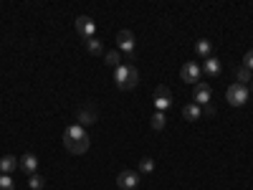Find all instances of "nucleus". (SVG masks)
<instances>
[{
	"label": "nucleus",
	"instance_id": "nucleus-14",
	"mask_svg": "<svg viewBox=\"0 0 253 190\" xmlns=\"http://www.w3.org/2000/svg\"><path fill=\"white\" fill-rule=\"evenodd\" d=\"M195 53L200 58H210V53H213V44H210L208 38H200L198 44H195Z\"/></svg>",
	"mask_w": 253,
	"mask_h": 190
},
{
	"label": "nucleus",
	"instance_id": "nucleus-10",
	"mask_svg": "<svg viewBox=\"0 0 253 190\" xmlns=\"http://www.w3.org/2000/svg\"><path fill=\"white\" fill-rule=\"evenodd\" d=\"M18 167H20V170H23L26 175H33V173L38 170V157H36L33 152H26L23 157L18 160Z\"/></svg>",
	"mask_w": 253,
	"mask_h": 190
},
{
	"label": "nucleus",
	"instance_id": "nucleus-22",
	"mask_svg": "<svg viewBox=\"0 0 253 190\" xmlns=\"http://www.w3.org/2000/svg\"><path fill=\"white\" fill-rule=\"evenodd\" d=\"M0 190H15V185H13L10 175H0Z\"/></svg>",
	"mask_w": 253,
	"mask_h": 190
},
{
	"label": "nucleus",
	"instance_id": "nucleus-3",
	"mask_svg": "<svg viewBox=\"0 0 253 190\" xmlns=\"http://www.w3.org/2000/svg\"><path fill=\"white\" fill-rule=\"evenodd\" d=\"M225 99L228 104H233V107H243V104L248 101V87H243V84H230V87L225 89Z\"/></svg>",
	"mask_w": 253,
	"mask_h": 190
},
{
	"label": "nucleus",
	"instance_id": "nucleus-2",
	"mask_svg": "<svg viewBox=\"0 0 253 190\" xmlns=\"http://www.w3.org/2000/svg\"><path fill=\"white\" fill-rule=\"evenodd\" d=\"M114 81L122 92H132L139 84V71L132 66V63H122L119 69H114Z\"/></svg>",
	"mask_w": 253,
	"mask_h": 190
},
{
	"label": "nucleus",
	"instance_id": "nucleus-5",
	"mask_svg": "<svg viewBox=\"0 0 253 190\" xmlns=\"http://www.w3.org/2000/svg\"><path fill=\"white\" fill-rule=\"evenodd\" d=\"M210 99H213V89H210L205 81H198L195 84V92H193V104L205 107V104H210Z\"/></svg>",
	"mask_w": 253,
	"mask_h": 190
},
{
	"label": "nucleus",
	"instance_id": "nucleus-9",
	"mask_svg": "<svg viewBox=\"0 0 253 190\" xmlns=\"http://www.w3.org/2000/svg\"><path fill=\"white\" fill-rule=\"evenodd\" d=\"M117 46H119V51H124V53H134V33L132 31H119L117 33Z\"/></svg>",
	"mask_w": 253,
	"mask_h": 190
},
{
	"label": "nucleus",
	"instance_id": "nucleus-6",
	"mask_svg": "<svg viewBox=\"0 0 253 190\" xmlns=\"http://www.w3.org/2000/svg\"><path fill=\"white\" fill-rule=\"evenodd\" d=\"M76 31H79V36H81L84 41H89V38H94L96 23H94L89 15H79V18H76Z\"/></svg>",
	"mask_w": 253,
	"mask_h": 190
},
{
	"label": "nucleus",
	"instance_id": "nucleus-20",
	"mask_svg": "<svg viewBox=\"0 0 253 190\" xmlns=\"http://www.w3.org/2000/svg\"><path fill=\"white\" fill-rule=\"evenodd\" d=\"M253 71H248L246 66H241V69H236V79H238V84H243L246 87V81H253V76H251Z\"/></svg>",
	"mask_w": 253,
	"mask_h": 190
},
{
	"label": "nucleus",
	"instance_id": "nucleus-18",
	"mask_svg": "<svg viewBox=\"0 0 253 190\" xmlns=\"http://www.w3.org/2000/svg\"><path fill=\"white\" fill-rule=\"evenodd\" d=\"M28 185H31V190H43L46 178H43V175H38V173H33V175H31V180H28Z\"/></svg>",
	"mask_w": 253,
	"mask_h": 190
},
{
	"label": "nucleus",
	"instance_id": "nucleus-4",
	"mask_svg": "<svg viewBox=\"0 0 253 190\" xmlns=\"http://www.w3.org/2000/svg\"><path fill=\"white\" fill-rule=\"evenodd\" d=\"M155 112H165V109H170V104H172V92L165 87V84H160V87L155 89Z\"/></svg>",
	"mask_w": 253,
	"mask_h": 190
},
{
	"label": "nucleus",
	"instance_id": "nucleus-11",
	"mask_svg": "<svg viewBox=\"0 0 253 190\" xmlns=\"http://www.w3.org/2000/svg\"><path fill=\"white\" fill-rule=\"evenodd\" d=\"M203 71L208 74V76H220V71H223V66H220V58H215V56H210V58H205V63H203Z\"/></svg>",
	"mask_w": 253,
	"mask_h": 190
},
{
	"label": "nucleus",
	"instance_id": "nucleus-15",
	"mask_svg": "<svg viewBox=\"0 0 253 190\" xmlns=\"http://www.w3.org/2000/svg\"><path fill=\"white\" fill-rule=\"evenodd\" d=\"M15 167H18V160H15L13 155L0 157V175H8V173H13Z\"/></svg>",
	"mask_w": 253,
	"mask_h": 190
},
{
	"label": "nucleus",
	"instance_id": "nucleus-12",
	"mask_svg": "<svg viewBox=\"0 0 253 190\" xmlns=\"http://www.w3.org/2000/svg\"><path fill=\"white\" fill-rule=\"evenodd\" d=\"M94 122H96V109H94V107H81V109H79V122H76V124L89 127V124H94Z\"/></svg>",
	"mask_w": 253,
	"mask_h": 190
},
{
	"label": "nucleus",
	"instance_id": "nucleus-8",
	"mask_svg": "<svg viewBox=\"0 0 253 190\" xmlns=\"http://www.w3.org/2000/svg\"><path fill=\"white\" fill-rule=\"evenodd\" d=\"M117 185H119L122 190H134V188L139 185V175H137L134 170H122V173L117 175Z\"/></svg>",
	"mask_w": 253,
	"mask_h": 190
},
{
	"label": "nucleus",
	"instance_id": "nucleus-13",
	"mask_svg": "<svg viewBox=\"0 0 253 190\" xmlns=\"http://www.w3.org/2000/svg\"><path fill=\"white\" fill-rule=\"evenodd\" d=\"M200 114H203V109L198 107V104H193V101L182 107V117H185L187 122H198V119H200Z\"/></svg>",
	"mask_w": 253,
	"mask_h": 190
},
{
	"label": "nucleus",
	"instance_id": "nucleus-17",
	"mask_svg": "<svg viewBox=\"0 0 253 190\" xmlns=\"http://www.w3.org/2000/svg\"><path fill=\"white\" fill-rule=\"evenodd\" d=\"M104 61H107V66H112V69H119L122 66V53L119 51H107V53H104Z\"/></svg>",
	"mask_w": 253,
	"mask_h": 190
},
{
	"label": "nucleus",
	"instance_id": "nucleus-24",
	"mask_svg": "<svg viewBox=\"0 0 253 190\" xmlns=\"http://www.w3.org/2000/svg\"><path fill=\"white\" fill-rule=\"evenodd\" d=\"M205 114H208V117L215 114V107H213V104H205Z\"/></svg>",
	"mask_w": 253,
	"mask_h": 190
},
{
	"label": "nucleus",
	"instance_id": "nucleus-7",
	"mask_svg": "<svg viewBox=\"0 0 253 190\" xmlns=\"http://www.w3.org/2000/svg\"><path fill=\"white\" fill-rule=\"evenodd\" d=\"M180 76H182V81H187V84H198V81H200V66H198L195 61H185L182 69H180Z\"/></svg>",
	"mask_w": 253,
	"mask_h": 190
},
{
	"label": "nucleus",
	"instance_id": "nucleus-19",
	"mask_svg": "<svg viewBox=\"0 0 253 190\" xmlns=\"http://www.w3.org/2000/svg\"><path fill=\"white\" fill-rule=\"evenodd\" d=\"M165 122H167V119H165V112H155V114H152V119H150L152 130H157V132H160L162 127H165Z\"/></svg>",
	"mask_w": 253,
	"mask_h": 190
},
{
	"label": "nucleus",
	"instance_id": "nucleus-16",
	"mask_svg": "<svg viewBox=\"0 0 253 190\" xmlns=\"http://www.w3.org/2000/svg\"><path fill=\"white\" fill-rule=\"evenodd\" d=\"M84 44H86V51L91 53V56H101L104 53V46H101V41L94 36V38H89V41H84Z\"/></svg>",
	"mask_w": 253,
	"mask_h": 190
},
{
	"label": "nucleus",
	"instance_id": "nucleus-1",
	"mask_svg": "<svg viewBox=\"0 0 253 190\" xmlns=\"http://www.w3.org/2000/svg\"><path fill=\"white\" fill-rule=\"evenodd\" d=\"M89 135H86V130H84L81 124H71V127H66V132H63V147L71 152V155H84L89 150Z\"/></svg>",
	"mask_w": 253,
	"mask_h": 190
},
{
	"label": "nucleus",
	"instance_id": "nucleus-23",
	"mask_svg": "<svg viewBox=\"0 0 253 190\" xmlns=\"http://www.w3.org/2000/svg\"><path fill=\"white\" fill-rule=\"evenodd\" d=\"M243 66H246L248 71H253V48H251V51L243 56Z\"/></svg>",
	"mask_w": 253,
	"mask_h": 190
},
{
	"label": "nucleus",
	"instance_id": "nucleus-21",
	"mask_svg": "<svg viewBox=\"0 0 253 190\" xmlns=\"http://www.w3.org/2000/svg\"><path fill=\"white\" fill-rule=\"evenodd\" d=\"M139 170H142V173H152V170H155V160H152V157H142V160H139Z\"/></svg>",
	"mask_w": 253,
	"mask_h": 190
},
{
	"label": "nucleus",
	"instance_id": "nucleus-25",
	"mask_svg": "<svg viewBox=\"0 0 253 190\" xmlns=\"http://www.w3.org/2000/svg\"><path fill=\"white\" fill-rule=\"evenodd\" d=\"M251 92H253V81H251Z\"/></svg>",
	"mask_w": 253,
	"mask_h": 190
}]
</instances>
